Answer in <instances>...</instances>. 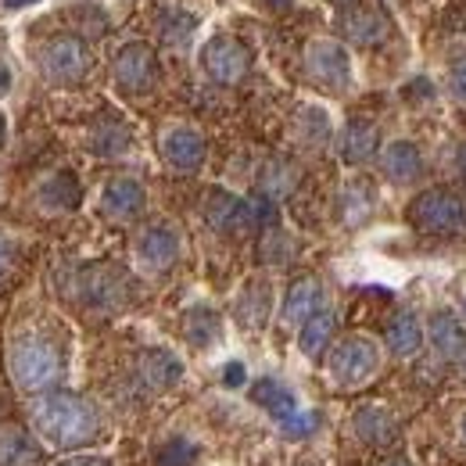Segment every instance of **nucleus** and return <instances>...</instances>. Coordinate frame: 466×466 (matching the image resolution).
Segmentation results:
<instances>
[{"instance_id":"f257e3e1","label":"nucleus","mask_w":466,"mask_h":466,"mask_svg":"<svg viewBox=\"0 0 466 466\" xmlns=\"http://www.w3.org/2000/svg\"><path fill=\"white\" fill-rule=\"evenodd\" d=\"M33 420H36L40 434H44L51 445H58V449L90 445V441L101 434V416H97V409L90 406L86 399H79V395H68V391L44 395V399L33 406Z\"/></svg>"},{"instance_id":"f03ea898","label":"nucleus","mask_w":466,"mask_h":466,"mask_svg":"<svg viewBox=\"0 0 466 466\" xmlns=\"http://www.w3.org/2000/svg\"><path fill=\"white\" fill-rule=\"evenodd\" d=\"M11 373H15L22 391H47L61 380L65 359H61L55 341L36 338V334H22L11 345Z\"/></svg>"},{"instance_id":"7ed1b4c3","label":"nucleus","mask_w":466,"mask_h":466,"mask_svg":"<svg viewBox=\"0 0 466 466\" xmlns=\"http://www.w3.org/2000/svg\"><path fill=\"white\" fill-rule=\"evenodd\" d=\"M409 223L431 237H466V205L452 190H423L409 201Z\"/></svg>"},{"instance_id":"20e7f679","label":"nucleus","mask_w":466,"mask_h":466,"mask_svg":"<svg viewBox=\"0 0 466 466\" xmlns=\"http://www.w3.org/2000/svg\"><path fill=\"white\" fill-rule=\"evenodd\" d=\"M201 68L212 83L219 86H237L251 72V51L237 36H212L201 47Z\"/></svg>"},{"instance_id":"39448f33","label":"nucleus","mask_w":466,"mask_h":466,"mask_svg":"<svg viewBox=\"0 0 466 466\" xmlns=\"http://www.w3.org/2000/svg\"><path fill=\"white\" fill-rule=\"evenodd\" d=\"M380 366V351L370 338H345L338 349L330 351V377L345 388H355L370 380Z\"/></svg>"},{"instance_id":"423d86ee","label":"nucleus","mask_w":466,"mask_h":466,"mask_svg":"<svg viewBox=\"0 0 466 466\" xmlns=\"http://www.w3.org/2000/svg\"><path fill=\"white\" fill-rule=\"evenodd\" d=\"M305 72L327 90H349L351 58L338 40H312L305 47Z\"/></svg>"},{"instance_id":"0eeeda50","label":"nucleus","mask_w":466,"mask_h":466,"mask_svg":"<svg viewBox=\"0 0 466 466\" xmlns=\"http://www.w3.org/2000/svg\"><path fill=\"white\" fill-rule=\"evenodd\" d=\"M40 68L51 83H79L90 72V51L79 36H55L40 55Z\"/></svg>"},{"instance_id":"6e6552de","label":"nucleus","mask_w":466,"mask_h":466,"mask_svg":"<svg viewBox=\"0 0 466 466\" xmlns=\"http://www.w3.org/2000/svg\"><path fill=\"white\" fill-rule=\"evenodd\" d=\"M118 90L126 94H147L158 79V58L147 44H126L112 61Z\"/></svg>"},{"instance_id":"1a4fd4ad","label":"nucleus","mask_w":466,"mask_h":466,"mask_svg":"<svg viewBox=\"0 0 466 466\" xmlns=\"http://www.w3.org/2000/svg\"><path fill=\"white\" fill-rule=\"evenodd\" d=\"M79 298L90 309L116 312V309H122L129 301V284H126V277L118 273L116 266H90V269H83Z\"/></svg>"},{"instance_id":"9d476101","label":"nucleus","mask_w":466,"mask_h":466,"mask_svg":"<svg viewBox=\"0 0 466 466\" xmlns=\"http://www.w3.org/2000/svg\"><path fill=\"white\" fill-rule=\"evenodd\" d=\"M205 155H208L205 137L198 129H190V126H173L162 137V158L179 173H198L205 166Z\"/></svg>"},{"instance_id":"9b49d317","label":"nucleus","mask_w":466,"mask_h":466,"mask_svg":"<svg viewBox=\"0 0 466 466\" xmlns=\"http://www.w3.org/2000/svg\"><path fill=\"white\" fill-rule=\"evenodd\" d=\"M144 205H147V194H144V187L133 176H116L105 187V194H101V212L108 219H116V223L137 219L144 212Z\"/></svg>"},{"instance_id":"f8f14e48","label":"nucleus","mask_w":466,"mask_h":466,"mask_svg":"<svg viewBox=\"0 0 466 466\" xmlns=\"http://www.w3.org/2000/svg\"><path fill=\"white\" fill-rule=\"evenodd\" d=\"M137 255L147 269H169L176 258H179V237L173 227L158 223V227H147L137 240Z\"/></svg>"},{"instance_id":"ddd939ff","label":"nucleus","mask_w":466,"mask_h":466,"mask_svg":"<svg viewBox=\"0 0 466 466\" xmlns=\"http://www.w3.org/2000/svg\"><path fill=\"white\" fill-rule=\"evenodd\" d=\"M137 373L151 391H169L183 377V362L169 349H147L137 362Z\"/></svg>"},{"instance_id":"4468645a","label":"nucleus","mask_w":466,"mask_h":466,"mask_svg":"<svg viewBox=\"0 0 466 466\" xmlns=\"http://www.w3.org/2000/svg\"><path fill=\"white\" fill-rule=\"evenodd\" d=\"M341 36L359 47H373L388 36V18L377 7H349L341 15Z\"/></svg>"},{"instance_id":"2eb2a0df","label":"nucleus","mask_w":466,"mask_h":466,"mask_svg":"<svg viewBox=\"0 0 466 466\" xmlns=\"http://www.w3.org/2000/svg\"><path fill=\"white\" fill-rule=\"evenodd\" d=\"M380 169L391 183H416L420 173H423V155L412 140H395L384 147L380 155Z\"/></svg>"},{"instance_id":"dca6fc26","label":"nucleus","mask_w":466,"mask_h":466,"mask_svg":"<svg viewBox=\"0 0 466 466\" xmlns=\"http://www.w3.org/2000/svg\"><path fill=\"white\" fill-rule=\"evenodd\" d=\"M323 309V284L316 277H301L288 288V298H284V323L291 327H301L309 316H316Z\"/></svg>"},{"instance_id":"f3484780","label":"nucleus","mask_w":466,"mask_h":466,"mask_svg":"<svg viewBox=\"0 0 466 466\" xmlns=\"http://www.w3.org/2000/svg\"><path fill=\"white\" fill-rule=\"evenodd\" d=\"M377 147H380L377 126L370 118H351L345 126V133H341V158L349 166H362V162H370L377 155Z\"/></svg>"},{"instance_id":"a211bd4d","label":"nucleus","mask_w":466,"mask_h":466,"mask_svg":"<svg viewBox=\"0 0 466 466\" xmlns=\"http://www.w3.org/2000/svg\"><path fill=\"white\" fill-rule=\"evenodd\" d=\"M427 334H431V345L438 349V355H445V359H456V362H460V355L466 351V330H463V323H460L449 309H438V312L431 316Z\"/></svg>"},{"instance_id":"6ab92c4d","label":"nucleus","mask_w":466,"mask_h":466,"mask_svg":"<svg viewBox=\"0 0 466 466\" xmlns=\"http://www.w3.org/2000/svg\"><path fill=\"white\" fill-rule=\"evenodd\" d=\"M351 423H355V434H359V438H362L366 445H388V441L395 438V431H399L395 416H391V412H388L384 406H362V409H355Z\"/></svg>"},{"instance_id":"aec40b11","label":"nucleus","mask_w":466,"mask_h":466,"mask_svg":"<svg viewBox=\"0 0 466 466\" xmlns=\"http://www.w3.org/2000/svg\"><path fill=\"white\" fill-rule=\"evenodd\" d=\"M373 205H377V194H373L370 179H351V183H345V190H341L338 212H341L345 227H362L373 216Z\"/></svg>"},{"instance_id":"412c9836","label":"nucleus","mask_w":466,"mask_h":466,"mask_svg":"<svg viewBox=\"0 0 466 466\" xmlns=\"http://www.w3.org/2000/svg\"><path fill=\"white\" fill-rule=\"evenodd\" d=\"M388 349L391 355H399V359H409V355H416L420 345H423V327H420V319H416V312H395L391 316V323H388Z\"/></svg>"},{"instance_id":"4be33fe9","label":"nucleus","mask_w":466,"mask_h":466,"mask_svg":"<svg viewBox=\"0 0 466 466\" xmlns=\"http://www.w3.org/2000/svg\"><path fill=\"white\" fill-rule=\"evenodd\" d=\"M83 201V187L72 173H55L40 187V205L51 212H72Z\"/></svg>"},{"instance_id":"5701e85b","label":"nucleus","mask_w":466,"mask_h":466,"mask_svg":"<svg viewBox=\"0 0 466 466\" xmlns=\"http://www.w3.org/2000/svg\"><path fill=\"white\" fill-rule=\"evenodd\" d=\"M273 309V288L266 280H251L237 298V316L244 327H262Z\"/></svg>"},{"instance_id":"b1692460","label":"nucleus","mask_w":466,"mask_h":466,"mask_svg":"<svg viewBox=\"0 0 466 466\" xmlns=\"http://www.w3.org/2000/svg\"><path fill=\"white\" fill-rule=\"evenodd\" d=\"M36 463H40V452H36L33 438L22 427H15V423L0 427V466H36Z\"/></svg>"},{"instance_id":"393cba45","label":"nucleus","mask_w":466,"mask_h":466,"mask_svg":"<svg viewBox=\"0 0 466 466\" xmlns=\"http://www.w3.org/2000/svg\"><path fill=\"white\" fill-rule=\"evenodd\" d=\"M334 327H338L334 312H330V309H319L316 316H309V319L301 323L298 349L305 351L309 359H319V355L327 351V345H330V338H334Z\"/></svg>"},{"instance_id":"a878e982","label":"nucleus","mask_w":466,"mask_h":466,"mask_svg":"<svg viewBox=\"0 0 466 466\" xmlns=\"http://www.w3.org/2000/svg\"><path fill=\"white\" fill-rule=\"evenodd\" d=\"M251 399L258 402V406L266 409L277 423H284V420H291L294 412H298V402H294V395L280 384V380H255L251 384Z\"/></svg>"},{"instance_id":"bb28decb","label":"nucleus","mask_w":466,"mask_h":466,"mask_svg":"<svg viewBox=\"0 0 466 466\" xmlns=\"http://www.w3.org/2000/svg\"><path fill=\"white\" fill-rule=\"evenodd\" d=\"M183 334H187V341H190L194 349H208V345L219 341V334H223V319H219V312L198 305V309H190V312L183 316Z\"/></svg>"},{"instance_id":"cd10ccee","label":"nucleus","mask_w":466,"mask_h":466,"mask_svg":"<svg viewBox=\"0 0 466 466\" xmlns=\"http://www.w3.org/2000/svg\"><path fill=\"white\" fill-rule=\"evenodd\" d=\"M126 147H129V129L118 118H105V122L94 126V133H90V151L94 155L118 158V155H126Z\"/></svg>"},{"instance_id":"c85d7f7f","label":"nucleus","mask_w":466,"mask_h":466,"mask_svg":"<svg viewBox=\"0 0 466 466\" xmlns=\"http://www.w3.org/2000/svg\"><path fill=\"white\" fill-rule=\"evenodd\" d=\"M294 183H298V169L284 158H273V162H266V169L258 176V194H266L269 201H280L291 194Z\"/></svg>"},{"instance_id":"c756f323","label":"nucleus","mask_w":466,"mask_h":466,"mask_svg":"<svg viewBox=\"0 0 466 466\" xmlns=\"http://www.w3.org/2000/svg\"><path fill=\"white\" fill-rule=\"evenodd\" d=\"M294 129H298V140L309 144V147H323L330 140V116L316 105H305L298 118H294Z\"/></svg>"},{"instance_id":"7c9ffc66","label":"nucleus","mask_w":466,"mask_h":466,"mask_svg":"<svg viewBox=\"0 0 466 466\" xmlns=\"http://www.w3.org/2000/svg\"><path fill=\"white\" fill-rule=\"evenodd\" d=\"M194 29H198V15H190V11H183V7H169L166 15H162V22H158V33H162V40L166 44H187L190 36H194Z\"/></svg>"},{"instance_id":"2f4dec72","label":"nucleus","mask_w":466,"mask_h":466,"mask_svg":"<svg viewBox=\"0 0 466 466\" xmlns=\"http://www.w3.org/2000/svg\"><path fill=\"white\" fill-rule=\"evenodd\" d=\"M198 463V445L187 438H169L158 452H155V466H194Z\"/></svg>"},{"instance_id":"473e14b6","label":"nucleus","mask_w":466,"mask_h":466,"mask_svg":"<svg viewBox=\"0 0 466 466\" xmlns=\"http://www.w3.org/2000/svg\"><path fill=\"white\" fill-rule=\"evenodd\" d=\"M262 258L266 262H288L291 258V237L277 227H269V233L262 237Z\"/></svg>"},{"instance_id":"72a5a7b5","label":"nucleus","mask_w":466,"mask_h":466,"mask_svg":"<svg viewBox=\"0 0 466 466\" xmlns=\"http://www.w3.org/2000/svg\"><path fill=\"white\" fill-rule=\"evenodd\" d=\"M316 427H319V412H294L291 420L280 423V431H284L288 438H309Z\"/></svg>"},{"instance_id":"f704fd0d","label":"nucleus","mask_w":466,"mask_h":466,"mask_svg":"<svg viewBox=\"0 0 466 466\" xmlns=\"http://www.w3.org/2000/svg\"><path fill=\"white\" fill-rule=\"evenodd\" d=\"M449 90L466 105V55L452 58V65H449Z\"/></svg>"},{"instance_id":"c9c22d12","label":"nucleus","mask_w":466,"mask_h":466,"mask_svg":"<svg viewBox=\"0 0 466 466\" xmlns=\"http://www.w3.org/2000/svg\"><path fill=\"white\" fill-rule=\"evenodd\" d=\"M11 262H15V248H11V240L0 233V280L11 273Z\"/></svg>"},{"instance_id":"e433bc0d","label":"nucleus","mask_w":466,"mask_h":466,"mask_svg":"<svg viewBox=\"0 0 466 466\" xmlns=\"http://www.w3.org/2000/svg\"><path fill=\"white\" fill-rule=\"evenodd\" d=\"M223 384H227V388H240V384H244V366H240V362H227Z\"/></svg>"},{"instance_id":"4c0bfd02","label":"nucleus","mask_w":466,"mask_h":466,"mask_svg":"<svg viewBox=\"0 0 466 466\" xmlns=\"http://www.w3.org/2000/svg\"><path fill=\"white\" fill-rule=\"evenodd\" d=\"M61 466H112L108 460H97V456H79V460H65Z\"/></svg>"},{"instance_id":"58836bf2","label":"nucleus","mask_w":466,"mask_h":466,"mask_svg":"<svg viewBox=\"0 0 466 466\" xmlns=\"http://www.w3.org/2000/svg\"><path fill=\"white\" fill-rule=\"evenodd\" d=\"M7 90H11V68H7L4 61H0V97H4Z\"/></svg>"},{"instance_id":"ea45409f","label":"nucleus","mask_w":466,"mask_h":466,"mask_svg":"<svg viewBox=\"0 0 466 466\" xmlns=\"http://www.w3.org/2000/svg\"><path fill=\"white\" fill-rule=\"evenodd\" d=\"M29 4H40V0H4L7 11H22V7H29Z\"/></svg>"},{"instance_id":"a19ab883","label":"nucleus","mask_w":466,"mask_h":466,"mask_svg":"<svg viewBox=\"0 0 466 466\" xmlns=\"http://www.w3.org/2000/svg\"><path fill=\"white\" fill-rule=\"evenodd\" d=\"M266 4H269L273 11H288V7H291L294 0H266Z\"/></svg>"},{"instance_id":"79ce46f5","label":"nucleus","mask_w":466,"mask_h":466,"mask_svg":"<svg viewBox=\"0 0 466 466\" xmlns=\"http://www.w3.org/2000/svg\"><path fill=\"white\" fill-rule=\"evenodd\" d=\"M384 466H412V463H409V460H402V456H395V460H388Z\"/></svg>"},{"instance_id":"37998d69","label":"nucleus","mask_w":466,"mask_h":466,"mask_svg":"<svg viewBox=\"0 0 466 466\" xmlns=\"http://www.w3.org/2000/svg\"><path fill=\"white\" fill-rule=\"evenodd\" d=\"M460 169H463V179H466V151L460 155Z\"/></svg>"},{"instance_id":"c03bdc74","label":"nucleus","mask_w":466,"mask_h":466,"mask_svg":"<svg viewBox=\"0 0 466 466\" xmlns=\"http://www.w3.org/2000/svg\"><path fill=\"white\" fill-rule=\"evenodd\" d=\"M460 362H463V373H466V351H463V355H460Z\"/></svg>"},{"instance_id":"a18cd8bd","label":"nucleus","mask_w":466,"mask_h":466,"mask_svg":"<svg viewBox=\"0 0 466 466\" xmlns=\"http://www.w3.org/2000/svg\"><path fill=\"white\" fill-rule=\"evenodd\" d=\"M0 140H4V118H0Z\"/></svg>"},{"instance_id":"49530a36","label":"nucleus","mask_w":466,"mask_h":466,"mask_svg":"<svg viewBox=\"0 0 466 466\" xmlns=\"http://www.w3.org/2000/svg\"><path fill=\"white\" fill-rule=\"evenodd\" d=\"M463 441H466V416H463Z\"/></svg>"},{"instance_id":"de8ad7c7","label":"nucleus","mask_w":466,"mask_h":466,"mask_svg":"<svg viewBox=\"0 0 466 466\" xmlns=\"http://www.w3.org/2000/svg\"><path fill=\"white\" fill-rule=\"evenodd\" d=\"M338 4H345V0H338Z\"/></svg>"},{"instance_id":"09e8293b","label":"nucleus","mask_w":466,"mask_h":466,"mask_svg":"<svg viewBox=\"0 0 466 466\" xmlns=\"http://www.w3.org/2000/svg\"><path fill=\"white\" fill-rule=\"evenodd\" d=\"M463 312H466V305H463Z\"/></svg>"}]
</instances>
